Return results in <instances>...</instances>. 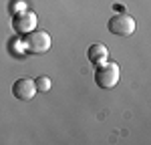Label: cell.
<instances>
[{
	"label": "cell",
	"mask_w": 151,
	"mask_h": 145,
	"mask_svg": "<svg viewBox=\"0 0 151 145\" xmlns=\"http://www.w3.org/2000/svg\"><path fill=\"white\" fill-rule=\"evenodd\" d=\"M107 28H109V32H111V34L131 36L133 32H135V28H137V22H135V18H133V16H129V14H125V12H119V14H115V16H111V18H109Z\"/></svg>",
	"instance_id": "cell-2"
},
{
	"label": "cell",
	"mask_w": 151,
	"mask_h": 145,
	"mask_svg": "<svg viewBox=\"0 0 151 145\" xmlns=\"http://www.w3.org/2000/svg\"><path fill=\"white\" fill-rule=\"evenodd\" d=\"M52 45V38L48 34L47 30H32V32H28L26 34V40H24V47L26 50H30V52H35V55H42V52H47L48 48Z\"/></svg>",
	"instance_id": "cell-3"
},
{
	"label": "cell",
	"mask_w": 151,
	"mask_h": 145,
	"mask_svg": "<svg viewBox=\"0 0 151 145\" xmlns=\"http://www.w3.org/2000/svg\"><path fill=\"white\" fill-rule=\"evenodd\" d=\"M87 59L93 62L95 67H99V65H103L109 60V48L105 47L103 42H93L91 47L87 48Z\"/></svg>",
	"instance_id": "cell-6"
},
{
	"label": "cell",
	"mask_w": 151,
	"mask_h": 145,
	"mask_svg": "<svg viewBox=\"0 0 151 145\" xmlns=\"http://www.w3.org/2000/svg\"><path fill=\"white\" fill-rule=\"evenodd\" d=\"M119 79H121V69H119L117 62L107 60V62H103V65L97 67L95 83H97L99 89H113V87H117Z\"/></svg>",
	"instance_id": "cell-1"
},
{
	"label": "cell",
	"mask_w": 151,
	"mask_h": 145,
	"mask_svg": "<svg viewBox=\"0 0 151 145\" xmlns=\"http://www.w3.org/2000/svg\"><path fill=\"white\" fill-rule=\"evenodd\" d=\"M36 24H38V16H36L35 10H18L14 14V18H12V26H14V30L18 32V34H28V32H32L36 28Z\"/></svg>",
	"instance_id": "cell-4"
},
{
	"label": "cell",
	"mask_w": 151,
	"mask_h": 145,
	"mask_svg": "<svg viewBox=\"0 0 151 145\" xmlns=\"http://www.w3.org/2000/svg\"><path fill=\"white\" fill-rule=\"evenodd\" d=\"M12 93H14L16 99H20V101H30L36 95V85H35L32 79L22 77V79H18L16 83L12 85Z\"/></svg>",
	"instance_id": "cell-5"
},
{
	"label": "cell",
	"mask_w": 151,
	"mask_h": 145,
	"mask_svg": "<svg viewBox=\"0 0 151 145\" xmlns=\"http://www.w3.org/2000/svg\"><path fill=\"white\" fill-rule=\"evenodd\" d=\"M35 85H36V91H40V93H48V91H50L52 81L48 79L47 75H42V77H38V79L35 81Z\"/></svg>",
	"instance_id": "cell-7"
}]
</instances>
